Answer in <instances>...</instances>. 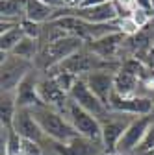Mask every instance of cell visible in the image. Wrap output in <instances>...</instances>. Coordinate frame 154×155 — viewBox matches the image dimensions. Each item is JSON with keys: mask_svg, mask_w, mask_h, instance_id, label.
I'll list each match as a JSON object with an SVG mask.
<instances>
[{"mask_svg": "<svg viewBox=\"0 0 154 155\" xmlns=\"http://www.w3.org/2000/svg\"><path fill=\"white\" fill-rule=\"evenodd\" d=\"M104 2H108V0H84L80 8H95V6H100Z\"/></svg>", "mask_w": 154, "mask_h": 155, "instance_id": "obj_30", "label": "cell"}, {"mask_svg": "<svg viewBox=\"0 0 154 155\" xmlns=\"http://www.w3.org/2000/svg\"><path fill=\"white\" fill-rule=\"evenodd\" d=\"M119 31L124 35V37H132V35H138L141 30L138 28V24L132 21L130 17H124V18H119Z\"/></svg>", "mask_w": 154, "mask_h": 155, "instance_id": "obj_24", "label": "cell"}, {"mask_svg": "<svg viewBox=\"0 0 154 155\" xmlns=\"http://www.w3.org/2000/svg\"><path fill=\"white\" fill-rule=\"evenodd\" d=\"M84 0H67V8H72V9H78L82 6Z\"/></svg>", "mask_w": 154, "mask_h": 155, "instance_id": "obj_32", "label": "cell"}, {"mask_svg": "<svg viewBox=\"0 0 154 155\" xmlns=\"http://www.w3.org/2000/svg\"><path fill=\"white\" fill-rule=\"evenodd\" d=\"M84 46H86V43L78 35H67L63 39H58V41L50 43V45H45V46H41L39 57L35 59V68L45 74L50 68L61 65L65 59H69L76 52H80Z\"/></svg>", "mask_w": 154, "mask_h": 155, "instance_id": "obj_2", "label": "cell"}, {"mask_svg": "<svg viewBox=\"0 0 154 155\" xmlns=\"http://www.w3.org/2000/svg\"><path fill=\"white\" fill-rule=\"evenodd\" d=\"M154 122V114H147V116H136L128 129L124 131L123 139L119 140L117 144V155H128V153H134L138 150V146L141 144L143 137L147 135L149 127L152 126Z\"/></svg>", "mask_w": 154, "mask_h": 155, "instance_id": "obj_7", "label": "cell"}, {"mask_svg": "<svg viewBox=\"0 0 154 155\" xmlns=\"http://www.w3.org/2000/svg\"><path fill=\"white\" fill-rule=\"evenodd\" d=\"M152 114H154V113H152Z\"/></svg>", "mask_w": 154, "mask_h": 155, "instance_id": "obj_38", "label": "cell"}, {"mask_svg": "<svg viewBox=\"0 0 154 155\" xmlns=\"http://www.w3.org/2000/svg\"><path fill=\"white\" fill-rule=\"evenodd\" d=\"M39 52H41V41H39V39L24 37L23 41L13 48L11 54L17 55V57H23V59H26V61L35 63V59L39 57Z\"/></svg>", "mask_w": 154, "mask_h": 155, "instance_id": "obj_19", "label": "cell"}, {"mask_svg": "<svg viewBox=\"0 0 154 155\" xmlns=\"http://www.w3.org/2000/svg\"><path fill=\"white\" fill-rule=\"evenodd\" d=\"M69 98L82 109H86L87 113H91L93 116H97L99 120H102L104 116L110 113V109L93 94V91L87 87V83L84 81V78H78L76 83L72 85L71 92H69Z\"/></svg>", "mask_w": 154, "mask_h": 155, "instance_id": "obj_6", "label": "cell"}, {"mask_svg": "<svg viewBox=\"0 0 154 155\" xmlns=\"http://www.w3.org/2000/svg\"><path fill=\"white\" fill-rule=\"evenodd\" d=\"M37 92H39V100H41L43 105L52 107V109L60 111V113H63L65 107L71 102L69 92H65L60 85H58V81L52 76H47L43 72H41L39 85H37Z\"/></svg>", "mask_w": 154, "mask_h": 155, "instance_id": "obj_9", "label": "cell"}, {"mask_svg": "<svg viewBox=\"0 0 154 155\" xmlns=\"http://www.w3.org/2000/svg\"><path fill=\"white\" fill-rule=\"evenodd\" d=\"M21 155H47V151L43 150V144L23 139V153Z\"/></svg>", "mask_w": 154, "mask_h": 155, "instance_id": "obj_26", "label": "cell"}, {"mask_svg": "<svg viewBox=\"0 0 154 155\" xmlns=\"http://www.w3.org/2000/svg\"><path fill=\"white\" fill-rule=\"evenodd\" d=\"M48 155H56V153H54V151H50V150H48Z\"/></svg>", "mask_w": 154, "mask_h": 155, "instance_id": "obj_34", "label": "cell"}, {"mask_svg": "<svg viewBox=\"0 0 154 155\" xmlns=\"http://www.w3.org/2000/svg\"><path fill=\"white\" fill-rule=\"evenodd\" d=\"M110 111H117V113H124V114H132V116H147L154 113V100L149 96H132V98H123L119 94H111L110 104H108Z\"/></svg>", "mask_w": 154, "mask_h": 155, "instance_id": "obj_11", "label": "cell"}, {"mask_svg": "<svg viewBox=\"0 0 154 155\" xmlns=\"http://www.w3.org/2000/svg\"><path fill=\"white\" fill-rule=\"evenodd\" d=\"M141 83V78L126 68H119L115 72V94L123 96V98H132V96H141L138 94V87Z\"/></svg>", "mask_w": 154, "mask_h": 155, "instance_id": "obj_16", "label": "cell"}, {"mask_svg": "<svg viewBox=\"0 0 154 155\" xmlns=\"http://www.w3.org/2000/svg\"><path fill=\"white\" fill-rule=\"evenodd\" d=\"M47 155H48V151H47Z\"/></svg>", "mask_w": 154, "mask_h": 155, "instance_id": "obj_37", "label": "cell"}, {"mask_svg": "<svg viewBox=\"0 0 154 155\" xmlns=\"http://www.w3.org/2000/svg\"><path fill=\"white\" fill-rule=\"evenodd\" d=\"M84 81L93 91V94L108 107L110 98L115 91V70H95L84 76Z\"/></svg>", "mask_w": 154, "mask_h": 155, "instance_id": "obj_12", "label": "cell"}, {"mask_svg": "<svg viewBox=\"0 0 154 155\" xmlns=\"http://www.w3.org/2000/svg\"><path fill=\"white\" fill-rule=\"evenodd\" d=\"M52 13L54 9L47 6L45 2H41V0H28V4H26V18L32 22L47 24L52 18Z\"/></svg>", "mask_w": 154, "mask_h": 155, "instance_id": "obj_18", "label": "cell"}, {"mask_svg": "<svg viewBox=\"0 0 154 155\" xmlns=\"http://www.w3.org/2000/svg\"><path fill=\"white\" fill-rule=\"evenodd\" d=\"M17 109H19L17 92H2V100H0V124L11 126Z\"/></svg>", "mask_w": 154, "mask_h": 155, "instance_id": "obj_20", "label": "cell"}, {"mask_svg": "<svg viewBox=\"0 0 154 155\" xmlns=\"http://www.w3.org/2000/svg\"><path fill=\"white\" fill-rule=\"evenodd\" d=\"M32 113L35 116L37 124L41 126L45 137L52 142H69L71 139L78 137V133L74 131V127L71 126V122L65 118V114L56 111L52 107L47 105H37L32 107Z\"/></svg>", "mask_w": 154, "mask_h": 155, "instance_id": "obj_1", "label": "cell"}, {"mask_svg": "<svg viewBox=\"0 0 154 155\" xmlns=\"http://www.w3.org/2000/svg\"><path fill=\"white\" fill-rule=\"evenodd\" d=\"M11 127L19 137H23L24 140H33V142H39V144L48 142V139L45 137L41 126L37 124L32 109H28V107H19L17 109Z\"/></svg>", "mask_w": 154, "mask_h": 155, "instance_id": "obj_8", "label": "cell"}, {"mask_svg": "<svg viewBox=\"0 0 154 155\" xmlns=\"http://www.w3.org/2000/svg\"><path fill=\"white\" fill-rule=\"evenodd\" d=\"M23 153V137L13 131V127H9L8 133V142H6V155H21Z\"/></svg>", "mask_w": 154, "mask_h": 155, "instance_id": "obj_22", "label": "cell"}, {"mask_svg": "<svg viewBox=\"0 0 154 155\" xmlns=\"http://www.w3.org/2000/svg\"><path fill=\"white\" fill-rule=\"evenodd\" d=\"M21 28L24 31L26 37H32V39H41V33H43V24H37V22H32L28 18L21 21Z\"/></svg>", "mask_w": 154, "mask_h": 155, "instance_id": "obj_23", "label": "cell"}, {"mask_svg": "<svg viewBox=\"0 0 154 155\" xmlns=\"http://www.w3.org/2000/svg\"><path fill=\"white\" fill-rule=\"evenodd\" d=\"M138 155H154V150H149V151H143V153H138Z\"/></svg>", "mask_w": 154, "mask_h": 155, "instance_id": "obj_33", "label": "cell"}, {"mask_svg": "<svg viewBox=\"0 0 154 155\" xmlns=\"http://www.w3.org/2000/svg\"><path fill=\"white\" fill-rule=\"evenodd\" d=\"M74 15L89 24H108V22L119 21L113 0H108V2L95 6V8H78V9H74Z\"/></svg>", "mask_w": 154, "mask_h": 155, "instance_id": "obj_13", "label": "cell"}, {"mask_svg": "<svg viewBox=\"0 0 154 155\" xmlns=\"http://www.w3.org/2000/svg\"><path fill=\"white\" fill-rule=\"evenodd\" d=\"M104 155H108V153H104Z\"/></svg>", "mask_w": 154, "mask_h": 155, "instance_id": "obj_36", "label": "cell"}, {"mask_svg": "<svg viewBox=\"0 0 154 155\" xmlns=\"http://www.w3.org/2000/svg\"><path fill=\"white\" fill-rule=\"evenodd\" d=\"M24 37L26 35H24L21 24H19L17 28H13V30H9V31L0 33V50H2V54H11L13 48L21 43Z\"/></svg>", "mask_w": 154, "mask_h": 155, "instance_id": "obj_21", "label": "cell"}, {"mask_svg": "<svg viewBox=\"0 0 154 155\" xmlns=\"http://www.w3.org/2000/svg\"><path fill=\"white\" fill-rule=\"evenodd\" d=\"M145 63H147L149 68H154V48H150V50L147 52V59H145Z\"/></svg>", "mask_w": 154, "mask_h": 155, "instance_id": "obj_31", "label": "cell"}, {"mask_svg": "<svg viewBox=\"0 0 154 155\" xmlns=\"http://www.w3.org/2000/svg\"><path fill=\"white\" fill-rule=\"evenodd\" d=\"M50 144V151H54L56 155H104L106 150L102 146V142H95L91 139H86L82 135L71 139L69 142H52Z\"/></svg>", "mask_w": 154, "mask_h": 155, "instance_id": "obj_10", "label": "cell"}, {"mask_svg": "<svg viewBox=\"0 0 154 155\" xmlns=\"http://www.w3.org/2000/svg\"><path fill=\"white\" fill-rule=\"evenodd\" d=\"M63 114H65V118L71 122V126L74 127V131L78 135H82L86 139H91L95 142H102V124H100V120L97 116H93L86 109L78 107L72 100L65 107Z\"/></svg>", "mask_w": 154, "mask_h": 155, "instance_id": "obj_4", "label": "cell"}, {"mask_svg": "<svg viewBox=\"0 0 154 155\" xmlns=\"http://www.w3.org/2000/svg\"><path fill=\"white\" fill-rule=\"evenodd\" d=\"M28 0H2L0 4V18L11 22H21L26 18Z\"/></svg>", "mask_w": 154, "mask_h": 155, "instance_id": "obj_17", "label": "cell"}, {"mask_svg": "<svg viewBox=\"0 0 154 155\" xmlns=\"http://www.w3.org/2000/svg\"><path fill=\"white\" fill-rule=\"evenodd\" d=\"M136 8L145 9V11H152V0H134Z\"/></svg>", "mask_w": 154, "mask_h": 155, "instance_id": "obj_29", "label": "cell"}, {"mask_svg": "<svg viewBox=\"0 0 154 155\" xmlns=\"http://www.w3.org/2000/svg\"><path fill=\"white\" fill-rule=\"evenodd\" d=\"M33 68L35 63L32 61H26L13 54H2V74H0L2 92H17L19 85L24 81V78Z\"/></svg>", "mask_w": 154, "mask_h": 155, "instance_id": "obj_3", "label": "cell"}, {"mask_svg": "<svg viewBox=\"0 0 154 155\" xmlns=\"http://www.w3.org/2000/svg\"><path fill=\"white\" fill-rule=\"evenodd\" d=\"M39 80H41V70L33 68L24 78V81L19 85V89H17V105L19 107H28V109H32V107L41 105L39 92H37Z\"/></svg>", "mask_w": 154, "mask_h": 155, "instance_id": "obj_14", "label": "cell"}, {"mask_svg": "<svg viewBox=\"0 0 154 155\" xmlns=\"http://www.w3.org/2000/svg\"><path fill=\"white\" fill-rule=\"evenodd\" d=\"M123 41H124V35L119 31V33H111V35H106L99 41H91V43H86V48L91 50L93 54H97L99 57L106 61H115L121 46H123Z\"/></svg>", "mask_w": 154, "mask_h": 155, "instance_id": "obj_15", "label": "cell"}, {"mask_svg": "<svg viewBox=\"0 0 154 155\" xmlns=\"http://www.w3.org/2000/svg\"><path fill=\"white\" fill-rule=\"evenodd\" d=\"M47 6H50L52 9H61V8H67V0H41Z\"/></svg>", "mask_w": 154, "mask_h": 155, "instance_id": "obj_28", "label": "cell"}, {"mask_svg": "<svg viewBox=\"0 0 154 155\" xmlns=\"http://www.w3.org/2000/svg\"><path fill=\"white\" fill-rule=\"evenodd\" d=\"M134 118L136 116H132V114L110 111L100 120V124H102V146H104L108 155L117 153V144L123 139L124 131L128 129V126Z\"/></svg>", "mask_w": 154, "mask_h": 155, "instance_id": "obj_5", "label": "cell"}, {"mask_svg": "<svg viewBox=\"0 0 154 155\" xmlns=\"http://www.w3.org/2000/svg\"><path fill=\"white\" fill-rule=\"evenodd\" d=\"M149 150H154V122H152V126L149 127V131H147V135L143 137V140H141V144L138 146V150L134 151V153H143V151H149Z\"/></svg>", "mask_w": 154, "mask_h": 155, "instance_id": "obj_27", "label": "cell"}, {"mask_svg": "<svg viewBox=\"0 0 154 155\" xmlns=\"http://www.w3.org/2000/svg\"><path fill=\"white\" fill-rule=\"evenodd\" d=\"M152 15H154V11H152Z\"/></svg>", "mask_w": 154, "mask_h": 155, "instance_id": "obj_35", "label": "cell"}, {"mask_svg": "<svg viewBox=\"0 0 154 155\" xmlns=\"http://www.w3.org/2000/svg\"><path fill=\"white\" fill-rule=\"evenodd\" d=\"M130 18L134 22L138 24V28L139 30H143L149 22H150V11H145V9H139V8H136L132 11V15H130Z\"/></svg>", "mask_w": 154, "mask_h": 155, "instance_id": "obj_25", "label": "cell"}]
</instances>
